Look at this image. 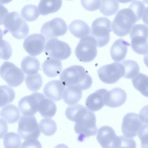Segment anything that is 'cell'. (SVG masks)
Here are the masks:
<instances>
[{
    "label": "cell",
    "instance_id": "cell-18",
    "mask_svg": "<svg viewBox=\"0 0 148 148\" xmlns=\"http://www.w3.org/2000/svg\"><path fill=\"white\" fill-rule=\"evenodd\" d=\"M65 89V86L60 81L53 80L45 85L43 92L47 97L57 101L62 99Z\"/></svg>",
    "mask_w": 148,
    "mask_h": 148
},
{
    "label": "cell",
    "instance_id": "cell-32",
    "mask_svg": "<svg viewBox=\"0 0 148 148\" xmlns=\"http://www.w3.org/2000/svg\"><path fill=\"white\" fill-rule=\"evenodd\" d=\"M38 7L32 4L25 5L21 11L22 17L27 21H33L36 20L40 14Z\"/></svg>",
    "mask_w": 148,
    "mask_h": 148
},
{
    "label": "cell",
    "instance_id": "cell-5",
    "mask_svg": "<svg viewBox=\"0 0 148 148\" xmlns=\"http://www.w3.org/2000/svg\"><path fill=\"white\" fill-rule=\"evenodd\" d=\"M132 49L138 54L144 55L148 52V27L145 25L136 24L130 32Z\"/></svg>",
    "mask_w": 148,
    "mask_h": 148
},
{
    "label": "cell",
    "instance_id": "cell-16",
    "mask_svg": "<svg viewBox=\"0 0 148 148\" xmlns=\"http://www.w3.org/2000/svg\"><path fill=\"white\" fill-rule=\"evenodd\" d=\"M45 42L46 38L42 34H34L25 39L23 45L24 49L30 55L36 56L43 51Z\"/></svg>",
    "mask_w": 148,
    "mask_h": 148
},
{
    "label": "cell",
    "instance_id": "cell-8",
    "mask_svg": "<svg viewBox=\"0 0 148 148\" xmlns=\"http://www.w3.org/2000/svg\"><path fill=\"white\" fill-rule=\"evenodd\" d=\"M1 77L12 87L20 85L23 82L25 75L23 71L12 62H4L0 67Z\"/></svg>",
    "mask_w": 148,
    "mask_h": 148
},
{
    "label": "cell",
    "instance_id": "cell-38",
    "mask_svg": "<svg viewBox=\"0 0 148 148\" xmlns=\"http://www.w3.org/2000/svg\"><path fill=\"white\" fill-rule=\"evenodd\" d=\"M101 0H81V3L84 8L89 11H94L100 8Z\"/></svg>",
    "mask_w": 148,
    "mask_h": 148
},
{
    "label": "cell",
    "instance_id": "cell-22",
    "mask_svg": "<svg viewBox=\"0 0 148 148\" xmlns=\"http://www.w3.org/2000/svg\"><path fill=\"white\" fill-rule=\"evenodd\" d=\"M69 28L73 35L79 38L88 36L90 32V27L87 23L80 20L73 21L69 25Z\"/></svg>",
    "mask_w": 148,
    "mask_h": 148
},
{
    "label": "cell",
    "instance_id": "cell-27",
    "mask_svg": "<svg viewBox=\"0 0 148 148\" xmlns=\"http://www.w3.org/2000/svg\"><path fill=\"white\" fill-rule=\"evenodd\" d=\"M38 111L42 117L52 118L56 113L57 107L53 101L45 98L40 102Z\"/></svg>",
    "mask_w": 148,
    "mask_h": 148
},
{
    "label": "cell",
    "instance_id": "cell-40",
    "mask_svg": "<svg viewBox=\"0 0 148 148\" xmlns=\"http://www.w3.org/2000/svg\"><path fill=\"white\" fill-rule=\"evenodd\" d=\"M20 148H42V147L37 139L32 138L24 141Z\"/></svg>",
    "mask_w": 148,
    "mask_h": 148
},
{
    "label": "cell",
    "instance_id": "cell-14",
    "mask_svg": "<svg viewBox=\"0 0 148 148\" xmlns=\"http://www.w3.org/2000/svg\"><path fill=\"white\" fill-rule=\"evenodd\" d=\"M143 125L138 114L130 112L123 117L121 125V130L124 136L132 138L136 136Z\"/></svg>",
    "mask_w": 148,
    "mask_h": 148
},
{
    "label": "cell",
    "instance_id": "cell-21",
    "mask_svg": "<svg viewBox=\"0 0 148 148\" xmlns=\"http://www.w3.org/2000/svg\"><path fill=\"white\" fill-rule=\"evenodd\" d=\"M42 68L43 72L47 76L54 77L60 73L62 66L60 60L48 57L43 62Z\"/></svg>",
    "mask_w": 148,
    "mask_h": 148
},
{
    "label": "cell",
    "instance_id": "cell-13",
    "mask_svg": "<svg viewBox=\"0 0 148 148\" xmlns=\"http://www.w3.org/2000/svg\"><path fill=\"white\" fill-rule=\"evenodd\" d=\"M45 98L42 93H32L22 98L18 103V107L24 115L33 116L38 110L40 102Z\"/></svg>",
    "mask_w": 148,
    "mask_h": 148
},
{
    "label": "cell",
    "instance_id": "cell-30",
    "mask_svg": "<svg viewBox=\"0 0 148 148\" xmlns=\"http://www.w3.org/2000/svg\"><path fill=\"white\" fill-rule=\"evenodd\" d=\"M39 126L41 132L47 136L53 135L57 129V125L55 122L50 118L42 119L39 123Z\"/></svg>",
    "mask_w": 148,
    "mask_h": 148
},
{
    "label": "cell",
    "instance_id": "cell-19",
    "mask_svg": "<svg viewBox=\"0 0 148 148\" xmlns=\"http://www.w3.org/2000/svg\"><path fill=\"white\" fill-rule=\"evenodd\" d=\"M127 97V94L124 90L120 88H115L108 91L105 105L112 108L120 107L125 102Z\"/></svg>",
    "mask_w": 148,
    "mask_h": 148
},
{
    "label": "cell",
    "instance_id": "cell-29",
    "mask_svg": "<svg viewBox=\"0 0 148 148\" xmlns=\"http://www.w3.org/2000/svg\"><path fill=\"white\" fill-rule=\"evenodd\" d=\"M124 68L123 77L128 79H131L136 77L139 72L140 68L138 63L132 60H126L122 62Z\"/></svg>",
    "mask_w": 148,
    "mask_h": 148
},
{
    "label": "cell",
    "instance_id": "cell-35",
    "mask_svg": "<svg viewBox=\"0 0 148 148\" xmlns=\"http://www.w3.org/2000/svg\"><path fill=\"white\" fill-rule=\"evenodd\" d=\"M21 141L19 136L14 132L6 134L3 139L5 148H20Z\"/></svg>",
    "mask_w": 148,
    "mask_h": 148
},
{
    "label": "cell",
    "instance_id": "cell-44",
    "mask_svg": "<svg viewBox=\"0 0 148 148\" xmlns=\"http://www.w3.org/2000/svg\"><path fill=\"white\" fill-rule=\"evenodd\" d=\"M54 148H69L66 145L64 144H60L57 145Z\"/></svg>",
    "mask_w": 148,
    "mask_h": 148
},
{
    "label": "cell",
    "instance_id": "cell-41",
    "mask_svg": "<svg viewBox=\"0 0 148 148\" xmlns=\"http://www.w3.org/2000/svg\"><path fill=\"white\" fill-rule=\"evenodd\" d=\"M139 116L143 123L148 124V105L144 106L141 109Z\"/></svg>",
    "mask_w": 148,
    "mask_h": 148
},
{
    "label": "cell",
    "instance_id": "cell-1",
    "mask_svg": "<svg viewBox=\"0 0 148 148\" xmlns=\"http://www.w3.org/2000/svg\"><path fill=\"white\" fill-rule=\"evenodd\" d=\"M65 114L68 119L75 122L74 129L78 134V141L82 142L86 138L96 135L97 129L95 115L83 106L77 104L68 106Z\"/></svg>",
    "mask_w": 148,
    "mask_h": 148
},
{
    "label": "cell",
    "instance_id": "cell-28",
    "mask_svg": "<svg viewBox=\"0 0 148 148\" xmlns=\"http://www.w3.org/2000/svg\"><path fill=\"white\" fill-rule=\"evenodd\" d=\"M134 88L144 96L148 97V77L142 73H139L132 79Z\"/></svg>",
    "mask_w": 148,
    "mask_h": 148
},
{
    "label": "cell",
    "instance_id": "cell-10",
    "mask_svg": "<svg viewBox=\"0 0 148 148\" xmlns=\"http://www.w3.org/2000/svg\"><path fill=\"white\" fill-rule=\"evenodd\" d=\"M17 131L21 137L25 140L37 139L40 134L36 119L33 116H22L18 122Z\"/></svg>",
    "mask_w": 148,
    "mask_h": 148
},
{
    "label": "cell",
    "instance_id": "cell-2",
    "mask_svg": "<svg viewBox=\"0 0 148 148\" xmlns=\"http://www.w3.org/2000/svg\"><path fill=\"white\" fill-rule=\"evenodd\" d=\"M60 79L65 87L76 86L82 90L90 88L92 83L88 72L83 66L78 65L72 66L64 70Z\"/></svg>",
    "mask_w": 148,
    "mask_h": 148
},
{
    "label": "cell",
    "instance_id": "cell-31",
    "mask_svg": "<svg viewBox=\"0 0 148 148\" xmlns=\"http://www.w3.org/2000/svg\"><path fill=\"white\" fill-rule=\"evenodd\" d=\"M119 7V3L114 0H102L99 11L105 16H109L115 14Z\"/></svg>",
    "mask_w": 148,
    "mask_h": 148
},
{
    "label": "cell",
    "instance_id": "cell-11",
    "mask_svg": "<svg viewBox=\"0 0 148 148\" xmlns=\"http://www.w3.org/2000/svg\"><path fill=\"white\" fill-rule=\"evenodd\" d=\"M99 78L103 82L112 84L117 82L124 74V68L122 63L114 62L104 65L97 71Z\"/></svg>",
    "mask_w": 148,
    "mask_h": 148
},
{
    "label": "cell",
    "instance_id": "cell-36",
    "mask_svg": "<svg viewBox=\"0 0 148 148\" xmlns=\"http://www.w3.org/2000/svg\"><path fill=\"white\" fill-rule=\"evenodd\" d=\"M138 135L141 148H148V124H144L139 129Z\"/></svg>",
    "mask_w": 148,
    "mask_h": 148
},
{
    "label": "cell",
    "instance_id": "cell-26",
    "mask_svg": "<svg viewBox=\"0 0 148 148\" xmlns=\"http://www.w3.org/2000/svg\"><path fill=\"white\" fill-rule=\"evenodd\" d=\"M62 0H40L38 8L40 14L46 15L58 11L61 7Z\"/></svg>",
    "mask_w": 148,
    "mask_h": 148
},
{
    "label": "cell",
    "instance_id": "cell-20",
    "mask_svg": "<svg viewBox=\"0 0 148 148\" xmlns=\"http://www.w3.org/2000/svg\"><path fill=\"white\" fill-rule=\"evenodd\" d=\"M130 45L129 42L123 39L116 40L110 48V54L112 59L117 62L123 60L127 54L128 47Z\"/></svg>",
    "mask_w": 148,
    "mask_h": 148
},
{
    "label": "cell",
    "instance_id": "cell-6",
    "mask_svg": "<svg viewBox=\"0 0 148 148\" xmlns=\"http://www.w3.org/2000/svg\"><path fill=\"white\" fill-rule=\"evenodd\" d=\"M111 23V21L105 17L98 18L92 22L91 34L96 40L98 47H102L109 42L112 31Z\"/></svg>",
    "mask_w": 148,
    "mask_h": 148
},
{
    "label": "cell",
    "instance_id": "cell-7",
    "mask_svg": "<svg viewBox=\"0 0 148 148\" xmlns=\"http://www.w3.org/2000/svg\"><path fill=\"white\" fill-rule=\"evenodd\" d=\"M97 44L95 39L88 35L82 38L75 50V56L81 62H87L93 60L97 53Z\"/></svg>",
    "mask_w": 148,
    "mask_h": 148
},
{
    "label": "cell",
    "instance_id": "cell-4",
    "mask_svg": "<svg viewBox=\"0 0 148 148\" xmlns=\"http://www.w3.org/2000/svg\"><path fill=\"white\" fill-rule=\"evenodd\" d=\"M2 24L5 30L17 39H23L29 33V27L27 23L16 12L5 14L3 17Z\"/></svg>",
    "mask_w": 148,
    "mask_h": 148
},
{
    "label": "cell",
    "instance_id": "cell-23",
    "mask_svg": "<svg viewBox=\"0 0 148 148\" xmlns=\"http://www.w3.org/2000/svg\"><path fill=\"white\" fill-rule=\"evenodd\" d=\"M40 66L39 60L35 57L29 56L24 57L21 63V68L22 71L27 75L37 73Z\"/></svg>",
    "mask_w": 148,
    "mask_h": 148
},
{
    "label": "cell",
    "instance_id": "cell-42",
    "mask_svg": "<svg viewBox=\"0 0 148 148\" xmlns=\"http://www.w3.org/2000/svg\"><path fill=\"white\" fill-rule=\"evenodd\" d=\"M142 20L145 24L148 27V7L145 8Z\"/></svg>",
    "mask_w": 148,
    "mask_h": 148
},
{
    "label": "cell",
    "instance_id": "cell-34",
    "mask_svg": "<svg viewBox=\"0 0 148 148\" xmlns=\"http://www.w3.org/2000/svg\"><path fill=\"white\" fill-rule=\"evenodd\" d=\"M25 83L27 87L30 90L33 92H36L42 85V78L38 73L34 75H27L25 77Z\"/></svg>",
    "mask_w": 148,
    "mask_h": 148
},
{
    "label": "cell",
    "instance_id": "cell-37",
    "mask_svg": "<svg viewBox=\"0 0 148 148\" xmlns=\"http://www.w3.org/2000/svg\"><path fill=\"white\" fill-rule=\"evenodd\" d=\"M12 52L10 44L5 40H2L1 45V58L3 60H8L11 57Z\"/></svg>",
    "mask_w": 148,
    "mask_h": 148
},
{
    "label": "cell",
    "instance_id": "cell-24",
    "mask_svg": "<svg viewBox=\"0 0 148 148\" xmlns=\"http://www.w3.org/2000/svg\"><path fill=\"white\" fill-rule=\"evenodd\" d=\"M82 90L75 86H70L65 89L63 95V99L67 104L73 106L76 104L82 97Z\"/></svg>",
    "mask_w": 148,
    "mask_h": 148
},
{
    "label": "cell",
    "instance_id": "cell-3",
    "mask_svg": "<svg viewBox=\"0 0 148 148\" xmlns=\"http://www.w3.org/2000/svg\"><path fill=\"white\" fill-rule=\"evenodd\" d=\"M139 20L130 7L121 9L116 13L111 25L114 33L119 37L127 35L130 32L135 23Z\"/></svg>",
    "mask_w": 148,
    "mask_h": 148
},
{
    "label": "cell",
    "instance_id": "cell-43",
    "mask_svg": "<svg viewBox=\"0 0 148 148\" xmlns=\"http://www.w3.org/2000/svg\"><path fill=\"white\" fill-rule=\"evenodd\" d=\"M143 60L145 65L148 68V52L144 56Z\"/></svg>",
    "mask_w": 148,
    "mask_h": 148
},
{
    "label": "cell",
    "instance_id": "cell-12",
    "mask_svg": "<svg viewBox=\"0 0 148 148\" xmlns=\"http://www.w3.org/2000/svg\"><path fill=\"white\" fill-rule=\"evenodd\" d=\"M65 22L59 17H56L42 25L40 32L47 40L64 35L67 31Z\"/></svg>",
    "mask_w": 148,
    "mask_h": 148
},
{
    "label": "cell",
    "instance_id": "cell-25",
    "mask_svg": "<svg viewBox=\"0 0 148 148\" xmlns=\"http://www.w3.org/2000/svg\"><path fill=\"white\" fill-rule=\"evenodd\" d=\"M1 117L8 123L12 124L17 122L20 116L18 109L15 105L10 104L6 106L1 110Z\"/></svg>",
    "mask_w": 148,
    "mask_h": 148
},
{
    "label": "cell",
    "instance_id": "cell-9",
    "mask_svg": "<svg viewBox=\"0 0 148 148\" xmlns=\"http://www.w3.org/2000/svg\"><path fill=\"white\" fill-rule=\"evenodd\" d=\"M45 52L49 57L63 60L71 55V51L69 45L66 42L56 38L49 39L45 45Z\"/></svg>",
    "mask_w": 148,
    "mask_h": 148
},
{
    "label": "cell",
    "instance_id": "cell-17",
    "mask_svg": "<svg viewBox=\"0 0 148 148\" xmlns=\"http://www.w3.org/2000/svg\"><path fill=\"white\" fill-rule=\"evenodd\" d=\"M108 91L106 89L102 88L90 95L85 102L86 108L92 112L101 109L105 105L106 97Z\"/></svg>",
    "mask_w": 148,
    "mask_h": 148
},
{
    "label": "cell",
    "instance_id": "cell-15",
    "mask_svg": "<svg viewBox=\"0 0 148 148\" xmlns=\"http://www.w3.org/2000/svg\"><path fill=\"white\" fill-rule=\"evenodd\" d=\"M97 139L103 148H116L120 141V137L116 135L111 127L103 126L98 129Z\"/></svg>",
    "mask_w": 148,
    "mask_h": 148
},
{
    "label": "cell",
    "instance_id": "cell-33",
    "mask_svg": "<svg viewBox=\"0 0 148 148\" xmlns=\"http://www.w3.org/2000/svg\"><path fill=\"white\" fill-rule=\"evenodd\" d=\"M0 107L12 102L15 97V93L13 89L8 86H1Z\"/></svg>",
    "mask_w": 148,
    "mask_h": 148
},
{
    "label": "cell",
    "instance_id": "cell-39",
    "mask_svg": "<svg viewBox=\"0 0 148 148\" xmlns=\"http://www.w3.org/2000/svg\"><path fill=\"white\" fill-rule=\"evenodd\" d=\"M120 141L116 148H136V143L133 138L120 136Z\"/></svg>",
    "mask_w": 148,
    "mask_h": 148
}]
</instances>
